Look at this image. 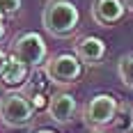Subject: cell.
<instances>
[{
  "label": "cell",
  "instance_id": "cell-1",
  "mask_svg": "<svg viewBox=\"0 0 133 133\" xmlns=\"http://www.w3.org/2000/svg\"><path fill=\"white\" fill-rule=\"evenodd\" d=\"M41 23L48 35L66 39L80 28V12L71 0H48L41 14Z\"/></svg>",
  "mask_w": 133,
  "mask_h": 133
},
{
  "label": "cell",
  "instance_id": "cell-2",
  "mask_svg": "<svg viewBox=\"0 0 133 133\" xmlns=\"http://www.w3.org/2000/svg\"><path fill=\"white\" fill-rule=\"evenodd\" d=\"M35 106L21 92H7L0 99V122L9 129H25L35 119Z\"/></svg>",
  "mask_w": 133,
  "mask_h": 133
},
{
  "label": "cell",
  "instance_id": "cell-3",
  "mask_svg": "<svg viewBox=\"0 0 133 133\" xmlns=\"http://www.w3.org/2000/svg\"><path fill=\"white\" fill-rule=\"evenodd\" d=\"M44 71L53 85H74L83 78L85 64L80 62V57L76 53H60L46 60Z\"/></svg>",
  "mask_w": 133,
  "mask_h": 133
},
{
  "label": "cell",
  "instance_id": "cell-4",
  "mask_svg": "<svg viewBox=\"0 0 133 133\" xmlns=\"http://www.w3.org/2000/svg\"><path fill=\"white\" fill-rule=\"evenodd\" d=\"M12 53L16 57H21L28 66L39 69L41 64H46L48 57V46L39 32H23L18 37H14L12 41Z\"/></svg>",
  "mask_w": 133,
  "mask_h": 133
},
{
  "label": "cell",
  "instance_id": "cell-5",
  "mask_svg": "<svg viewBox=\"0 0 133 133\" xmlns=\"http://www.w3.org/2000/svg\"><path fill=\"white\" fill-rule=\"evenodd\" d=\"M119 110V101L115 94H96L92 96L85 108H83V117H85V124L92 126V129H103V126H110L115 115Z\"/></svg>",
  "mask_w": 133,
  "mask_h": 133
},
{
  "label": "cell",
  "instance_id": "cell-6",
  "mask_svg": "<svg viewBox=\"0 0 133 133\" xmlns=\"http://www.w3.org/2000/svg\"><path fill=\"white\" fill-rule=\"evenodd\" d=\"M76 110H78V103H76V96L69 92H57L51 96L48 101V117L55 122V124H69V122L76 117Z\"/></svg>",
  "mask_w": 133,
  "mask_h": 133
},
{
  "label": "cell",
  "instance_id": "cell-7",
  "mask_svg": "<svg viewBox=\"0 0 133 133\" xmlns=\"http://www.w3.org/2000/svg\"><path fill=\"white\" fill-rule=\"evenodd\" d=\"M126 14V5L124 0H96L92 5V18L96 25L110 28L115 23H119Z\"/></svg>",
  "mask_w": 133,
  "mask_h": 133
},
{
  "label": "cell",
  "instance_id": "cell-8",
  "mask_svg": "<svg viewBox=\"0 0 133 133\" xmlns=\"http://www.w3.org/2000/svg\"><path fill=\"white\" fill-rule=\"evenodd\" d=\"M74 53L80 57V62L87 66L101 64V60L106 57V41L101 37H94V35H85L74 44Z\"/></svg>",
  "mask_w": 133,
  "mask_h": 133
},
{
  "label": "cell",
  "instance_id": "cell-9",
  "mask_svg": "<svg viewBox=\"0 0 133 133\" xmlns=\"http://www.w3.org/2000/svg\"><path fill=\"white\" fill-rule=\"evenodd\" d=\"M48 85H53L51 78L46 76V71H37L30 83H25V96L28 101L35 106V110H44V108H48V101H51V96H48Z\"/></svg>",
  "mask_w": 133,
  "mask_h": 133
},
{
  "label": "cell",
  "instance_id": "cell-10",
  "mask_svg": "<svg viewBox=\"0 0 133 133\" xmlns=\"http://www.w3.org/2000/svg\"><path fill=\"white\" fill-rule=\"evenodd\" d=\"M30 69L32 66H28L21 57H16V55H9V60H7V66H5V71H2V76H0V83L5 85V87H18V85H25L28 78H30Z\"/></svg>",
  "mask_w": 133,
  "mask_h": 133
},
{
  "label": "cell",
  "instance_id": "cell-11",
  "mask_svg": "<svg viewBox=\"0 0 133 133\" xmlns=\"http://www.w3.org/2000/svg\"><path fill=\"white\" fill-rule=\"evenodd\" d=\"M112 129L119 133H129L133 131V108L131 103H119V110L112 119Z\"/></svg>",
  "mask_w": 133,
  "mask_h": 133
},
{
  "label": "cell",
  "instance_id": "cell-12",
  "mask_svg": "<svg viewBox=\"0 0 133 133\" xmlns=\"http://www.w3.org/2000/svg\"><path fill=\"white\" fill-rule=\"evenodd\" d=\"M117 74H119V80L133 90V53H124L117 60Z\"/></svg>",
  "mask_w": 133,
  "mask_h": 133
},
{
  "label": "cell",
  "instance_id": "cell-13",
  "mask_svg": "<svg viewBox=\"0 0 133 133\" xmlns=\"http://www.w3.org/2000/svg\"><path fill=\"white\" fill-rule=\"evenodd\" d=\"M0 12L5 16H16L21 12V0H0Z\"/></svg>",
  "mask_w": 133,
  "mask_h": 133
},
{
  "label": "cell",
  "instance_id": "cell-14",
  "mask_svg": "<svg viewBox=\"0 0 133 133\" xmlns=\"http://www.w3.org/2000/svg\"><path fill=\"white\" fill-rule=\"evenodd\" d=\"M7 60H9V55L0 48V76H2V71H5V66H7Z\"/></svg>",
  "mask_w": 133,
  "mask_h": 133
},
{
  "label": "cell",
  "instance_id": "cell-15",
  "mask_svg": "<svg viewBox=\"0 0 133 133\" xmlns=\"http://www.w3.org/2000/svg\"><path fill=\"white\" fill-rule=\"evenodd\" d=\"M5 37H7V25H5V21H0V44L5 41Z\"/></svg>",
  "mask_w": 133,
  "mask_h": 133
},
{
  "label": "cell",
  "instance_id": "cell-16",
  "mask_svg": "<svg viewBox=\"0 0 133 133\" xmlns=\"http://www.w3.org/2000/svg\"><path fill=\"white\" fill-rule=\"evenodd\" d=\"M35 133H57V131H53V129H37Z\"/></svg>",
  "mask_w": 133,
  "mask_h": 133
},
{
  "label": "cell",
  "instance_id": "cell-17",
  "mask_svg": "<svg viewBox=\"0 0 133 133\" xmlns=\"http://www.w3.org/2000/svg\"><path fill=\"white\" fill-rule=\"evenodd\" d=\"M124 5H126V9H129V12H133V0H124Z\"/></svg>",
  "mask_w": 133,
  "mask_h": 133
},
{
  "label": "cell",
  "instance_id": "cell-18",
  "mask_svg": "<svg viewBox=\"0 0 133 133\" xmlns=\"http://www.w3.org/2000/svg\"><path fill=\"white\" fill-rule=\"evenodd\" d=\"M92 133H106V131H103V129H94Z\"/></svg>",
  "mask_w": 133,
  "mask_h": 133
},
{
  "label": "cell",
  "instance_id": "cell-19",
  "mask_svg": "<svg viewBox=\"0 0 133 133\" xmlns=\"http://www.w3.org/2000/svg\"><path fill=\"white\" fill-rule=\"evenodd\" d=\"M5 18H7V16H5V14H2V12H0V21H5Z\"/></svg>",
  "mask_w": 133,
  "mask_h": 133
}]
</instances>
